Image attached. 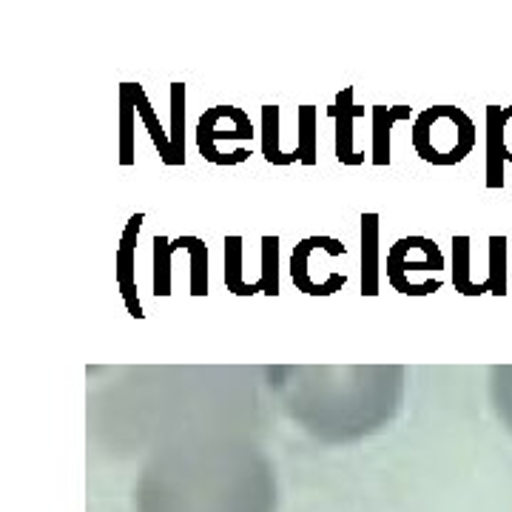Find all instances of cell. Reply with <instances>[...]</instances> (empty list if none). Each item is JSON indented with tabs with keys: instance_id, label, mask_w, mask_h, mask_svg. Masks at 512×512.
<instances>
[{
	"instance_id": "cell-1",
	"label": "cell",
	"mask_w": 512,
	"mask_h": 512,
	"mask_svg": "<svg viewBox=\"0 0 512 512\" xmlns=\"http://www.w3.org/2000/svg\"><path fill=\"white\" fill-rule=\"evenodd\" d=\"M137 504L140 512H274V478L239 453L163 458L146 470Z\"/></svg>"
},
{
	"instance_id": "cell-2",
	"label": "cell",
	"mask_w": 512,
	"mask_h": 512,
	"mask_svg": "<svg viewBox=\"0 0 512 512\" xmlns=\"http://www.w3.org/2000/svg\"><path fill=\"white\" fill-rule=\"evenodd\" d=\"M473 143H476L473 120L453 106L424 109L413 123V146L419 151L421 160H427V163H461Z\"/></svg>"
},
{
	"instance_id": "cell-3",
	"label": "cell",
	"mask_w": 512,
	"mask_h": 512,
	"mask_svg": "<svg viewBox=\"0 0 512 512\" xmlns=\"http://www.w3.org/2000/svg\"><path fill=\"white\" fill-rule=\"evenodd\" d=\"M439 268H444V256L439 245L427 237L399 239L387 254V279L393 288L402 285L407 271H439Z\"/></svg>"
},
{
	"instance_id": "cell-4",
	"label": "cell",
	"mask_w": 512,
	"mask_h": 512,
	"mask_svg": "<svg viewBox=\"0 0 512 512\" xmlns=\"http://www.w3.org/2000/svg\"><path fill=\"white\" fill-rule=\"evenodd\" d=\"M143 220L146 214H134L128 220L126 231H123V239H120V251H117V282H120V291H123V299H126L128 313L134 319H143V305H140V296H137V279H134V251H137V234L143 228Z\"/></svg>"
},
{
	"instance_id": "cell-5",
	"label": "cell",
	"mask_w": 512,
	"mask_h": 512,
	"mask_svg": "<svg viewBox=\"0 0 512 512\" xmlns=\"http://www.w3.org/2000/svg\"><path fill=\"white\" fill-rule=\"evenodd\" d=\"M316 248H325L330 256H342L345 254V245L339 242V239L333 237H308L302 239L296 248H293L291 256V276H293V285L299 288L302 293H311V296H330V288H319L316 282L308 274V265H311V254Z\"/></svg>"
},
{
	"instance_id": "cell-6",
	"label": "cell",
	"mask_w": 512,
	"mask_h": 512,
	"mask_svg": "<svg viewBox=\"0 0 512 512\" xmlns=\"http://www.w3.org/2000/svg\"><path fill=\"white\" fill-rule=\"evenodd\" d=\"M328 111L336 120V157H339V163L359 165L365 160V154H356V148H353V120L362 117L365 109L353 106V89L348 86L345 92H339L336 103Z\"/></svg>"
},
{
	"instance_id": "cell-7",
	"label": "cell",
	"mask_w": 512,
	"mask_h": 512,
	"mask_svg": "<svg viewBox=\"0 0 512 512\" xmlns=\"http://www.w3.org/2000/svg\"><path fill=\"white\" fill-rule=\"evenodd\" d=\"M362 293H379V217H362Z\"/></svg>"
},
{
	"instance_id": "cell-8",
	"label": "cell",
	"mask_w": 512,
	"mask_h": 512,
	"mask_svg": "<svg viewBox=\"0 0 512 512\" xmlns=\"http://www.w3.org/2000/svg\"><path fill=\"white\" fill-rule=\"evenodd\" d=\"M251 134H254L251 123L222 131V128H217V123H214L211 111H208V114H202L200 126H197V146H200L202 157H205L208 163L222 165L220 151H217V140H220V137H228V140H251Z\"/></svg>"
},
{
	"instance_id": "cell-9",
	"label": "cell",
	"mask_w": 512,
	"mask_h": 512,
	"mask_svg": "<svg viewBox=\"0 0 512 512\" xmlns=\"http://www.w3.org/2000/svg\"><path fill=\"white\" fill-rule=\"evenodd\" d=\"M410 109L407 106H373V163L387 165L390 163V128L399 120H407Z\"/></svg>"
},
{
	"instance_id": "cell-10",
	"label": "cell",
	"mask_w": 512,
	"mask_h": 512,
	"mask_svg": "<svg viewBox=\"0 0 512 512\" xmlns=\"http://www.w3.org/2000/svg\"><path fill=\"white\" fill-rule=\"evenodd\" d=\"M225 282H228V291L237 296H251V293L262 291L259 282L242 279V237L225 239Z\"/></svg>"
},
{
	"instance_id": "cell-11",
	"label": "cell",
	"mask_w": 512,
	"mask_h": 512,
	"mask_svg": "<svg viewBox=\"0 0 512 512\" xmlns=\"http://www.w3.org/2000/svg\"><path fill=\"white\" fill-rule=\"evenodd\" d=\"M131 97H134V106H137V111L143 114V123L148 126V134H151L154 146L160 148V157H163V163L174 165V151H171V140L165 137L163 126H160V120H157V114L151 111V103H148V97H146V92H143V86L131 83Z\"/></svg>"
},
{
	"instance_id": "cell-12",
	"label": "cell",
	"mask_w": 512,
	"mask_h": 512,
	"mask_svg": "<svg viewBox=\"0 0 512 512\" xmlns=\"http://www.w3.org/2000/svg\"><path fill=\"white\" fill-rule=\"evenodd\" d=\"M183 248V237L154 239V296L171 293V254Z\"/></svg>"
},
{
	"instance_id": "cell-13",
	"label": "cell",
	"mask_w": 512,
	"mask_h": 512,
	"mask_svg": "<svg viewBox=\"0 0 512 512\" xmlns=\"http://www.w3.org/2000/svg\"><path fill=\"white\" fill-rule=\"evenodd\" d=\"M262 151H265V160L274 165H288V163H299V157L293 154H285L279 148V109L276 106H265L262 109Z\"/></svg>"
},
{
	"instance_id": "cell-14",
	"label": "cell",
	"mask_w": 512,
	"mask_h": 512,
	"mask_svg": "<svg viewBox=\"0 0 512 512\" xmlns=\"http://www.w3.org/2000/svg\"><path fill=\"white\" fill-rule=\"evenodd\" d=\"M120 106H123V114H120V163L131 165L134 163V97H131V83H123L120 89Z\"/></svg>"
},
{
	"instance_id": "cell-15",
	"label": "cell",
	"mask_w": 512,
	"mask_h": 512,
	"mask_svg": "<svg viewBox=\"0 0 512 512\" xmlns=\"http://www.w3.org/2000/svg\"><path fill=\"white\" fill-rule=\"evenodd\" d=\"M183 248L191 254V293L205 296L208 293V248L200 237H183Z\"/></svg>"
},
{
	"instance_id": "cell-16",
	"label": "cell",
	"mask_w": 512,
	"mask_h": 512,
	"mask_svg": "<svg viewBox=\"0 0 512 512\" xmlns=\"http://www.w3.org/2000/svg\"><path fill=\"white\" fill-rule=\"evenodd\" d=\"M276 265H279V239L276 237H262V293L268 296H279V274H276Z\"/></svg>"
},
{
	"instance_id": "cell-17",
	"label": "cell",
	"mask_w": 512,
	"mask_h": 512,
	"mask_svg": "<svg viewBox=\"0 0 512 512\" xmlns=\"http://www.w3.org/2000/svg\"><path fill=\"white\" fill-rule=\"evenodd\" d=\"M185 86L174 83L171 86V120H174V165L185 163V143H183V126H185Z\"/></svg>"
},
{
	"instance_id": "cell-18",
	"label": "cell",
	"mask_w": 512,
	"mask_h": 512,
	"mask_svg": "<svg viewBox=\"0 0 512 512\" xmlns=\"http://www.w3.org/2000/svg\"><path fill=\"white\" fill-rule=\"evenodd\" d=\"M316 111L313 106H302L299 111V146H296V154H299V163L313 165L316 163Z\"/></svg>"
},
{
	"instance_id": "cell-19",
	"label": "cell",
	"mask_w": 512,
	"mask_h": 512,
	"mask_svg": "<svg viewBox=\"0 0 512 512\" xmlns=\"http://www.w3.org/2000/svg\"><path fill=\"white\" fill-rule=\"evenodd\" d=\"M453 254H456V276H453V282H456V291L467 293V296H476L481 293L470 282V239L467 237H456L453 239Z\"/></svg>"
}]
</instances>
